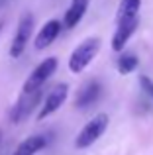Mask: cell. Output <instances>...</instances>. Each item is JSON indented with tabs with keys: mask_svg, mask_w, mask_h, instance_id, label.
Instances as JSON below:
<instances>
[{
	"mask_svg": "<svg viewBox=\"0 0 153 155\" xmlns=\"http://www.w3.org/2000/svg\"><path fill=\"white\" fill-rule=\"evenodd\" d=\"M108 124H110L108 114H96L94 118H90V120L84 124V128L79 132V136H76L75 147L76 149H86V147H90L92 143H96V141L104 136V132L108 130Z\"/></svg>",
	"mask_w": 153,
	"mask_h": 155,
	"instance_id": "1",
	"label": "cell"
},
{
	"mask_svg": "<svg viewBox=\"0 0 153 155\" xmlns=\"http://www.w3.org/2000/svg\"><path fill=\"white\" fill-rule=\"evenodd\" d=\"M98 49H100V39L98 38H86L84 41H80L69 57L71 73H83L92 63V59L96 57Z\"/></svg>",
	"mask_w": 153,
	"mask_h": 155,
	"instance_id": "2",
	"label": "cell"
},
{
	"mask_svg": "<svg viewBox=\"0 0 153 155\" xmlns=\"http://www.w3.org/2000/svg\"><path fill=\"white\" fill-rule=\"evenodd\" d=\"M57 67H59L57 57H47V59H43L41 63H39L37 67L31 71V75L26 79L22 92H31V91H37V88H41L43 83H45V81L49 79V77L53 75L55 71H57Z\"/></svg>",
	"mask_w": 153,
	"mask_h": 155,
	"instance_id": "3",
	"label": "cell"
},
{
	"mask_svg": "<svg viewBox=\"0 0 153 155\" xmlns=\"http://www.w3.org/2000/svg\"><path fill=\"white\" fill-rule=\"evenodd\" d=\"M31 31H34V16H31L30 12H26V14L20 18L18 28H16L14 39H12V45H10V57L18 59L24 53L28 41H30V38H31Z\"/></svg>",
	"mask_w": 153,
	"mask_h": 155,
	"instance_id": "4",
	"label": "cell"
},
{
	"mask_svg": "<svg viewBox=\"0 0 153 155\" xmlns=\"http://www.w3.org/2000/svg\"><path fill=\"white\" fill-rule=\"evenodd\" d=\"M39 100H41V88L31 91V92H22V96L18 98V102L12 106V110H10V120L14 122V124L24 122L31 114V110L37 106Z\"/></svg>",
	"mask_w": 153,
	"mask_h": 155,
	"instance_id": "5",
	"label": "cell"
},
{
	"mask_svg": "<svg viewBox=\"0 0 153 155\" xmlns=\"http://www.w3.org/2000/svg\"><path fill=\"white\" fill-rule=\"evenodd\" d=\"M67 94H69V87H67L65 83H61V84H57V87L51 88L49 94L45 96V100H43V106L39 108L37 120H45L47 116H51V114L57 112V110L63 106V102L67 100Z\"/></svg>",
	"mask_w": 153,
	"mask_h": 155,
	"instance_id": "6",
	"label": "cell"
},
{
	"mask_svg": "<svg viewBox=\"0 0 153 155\" xmlns=\"http://www.w3.org/2000/svg\"><path fill=\"white\" fill-rule=\"evenodd\" d=\"M138 24H139L138 18L124 20V22H116V31H114V35H112V43H110L112 51H122L124 47H126L128 39L134 35Z\"/></svg>",
	"mask_w": 153,
	"mask_h": 155,
	"instance_id": "7",
	"label": "cell"
},
{
	"mask_svg": "<svg viewBox=\"0 0 153 155\" xmlns=\"http://www.w3.org/2000/svg\"><path fill=\"white\" fill-rule=\"evenodd\" d=\"M61 28H63V24L59 22V20H49V22H45L43 28L39 30V34L35 35V49H37V51L47 49V47L59 38Z\"/></svg>",
	"mask_w": 153,
	"mask_h": 155,
	"instance_id": "8",
	"label": "cell"
},
{
	"mask_svg": "<svg viewBox=\"0 0 153 155\" xmlns=\"http://www.w3.org/2000/svg\"><path fill=\"white\" fill-rule=\"evenodd\" d=\"M88 4H90V0H71V6L67 8L65 18H63V28H67V30L76 28V24L86 14Z\"/></svg>",
	"mask_w": 153,
	"mask_h": 155,
	"instance_id": "9",
	"label": "cell"
},
{
	"mask_svg": "<svg viewBox=\"0 0 153 155\" xmlns=\"http://www.w3.org/2000/svg\"><path fill=\"white\" fill-rule=\"evenodd\" d=\"M100 91H102V88H100V84L96 83V81H92L86 87H83V91L76 96V108H88V106H92L98 100Z\"/></svg>",
	"mask_w": 153,
	"mask_h": 155,
	"instance_id": "10",
	"label": "cell"
},
{
	"mask_svg": "<svg viewBox=\"0 0 153 155\" xmlns=\"http://www.w3.org/2000/svg\"><path fill=\"white\" fill-rule=\"evenodd\" d=\"M45 145H47V140L43 136H30L16 147L14 155H35L41 151Z\"/></svg>",
	"mask_w": 153,
	"mask_h": 155,
	"instance_id": "11",
	"label": "cell"
},
{
	"mask_svg": "<svg viewBox=\"0 0 153 155\" xmlns=\"http://www.w3.org/2000/svg\"><path fill=\"white\" fill-rule=\"evenodd\" d=\"M142 8V0H122L118 6V14H116V22H124V20L138 18V12Z\"/></svg>",
	"mask_w": 153,
	"mask_h": 155,
	"instance_id": "12",
	"label": "cell"
},
{
	"mask_svg": "<svg viewBox=\"0 0 153 155\" xmlns=\"http://www.w3.org/2000/svg\"><path fill=\"white\" fill-rule=\"evenodd\" d=\"M135 69H138V57L134 53H122L118 57V71L122 75H130Z\"/></svg>",
	"mask_w": 153,
	"mask_h": 155,
	"instance_id": "13",
	"label": "cell"
},
{
	"mask_svg": "<svg viewBox=\"0 0 153 155\" xmlns=\"http://www.w3.org/2000/svg\"><path fill=\"white\" fill-rule=\"evenodd\" d=\"M139 87H142V91L149 96V100H153V79H149L147 75H142L139 77Z\"/></svg>",
	"mask_w": 153,
	"mask_h": 155,
	"instance_id": "14",
	"label": "cell"
},
{
	"mask_svg": "<svg viewBox=\"0 0 153 155\" xmlns=\"http://www.w3.org/2000/svg\"><path fill=\"white\" fill-rule=\"evenodd\" d=\"M0 31H2V22H0Z\"/></svg>",
	"mask_w": 153,
	"mask_h": 155,
	"instance_id": "15",
	"label": "cell"
}]
</instances>
